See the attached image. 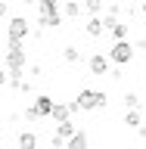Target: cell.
<instances>
[{
    "label": "cell",
    "mask_w": 146,
    "mask_h": 149,
    "mask_svg": "<svg viewBox=\"0 0 146 149\" xmlns=\"http://www.w3.org/2000/svg\"><path fill=\"white\" fill-rule=\"evenodd\" d=\"M25 65H28L25 40H9V44H6V72L9 74H22Z\"/></svg>",
    "instance_id": "cell-1"
},
{
    "label": "cell",
    "mask_w": 146,
    "mask_h": 149,
    "mask_svg": "<svg viewBox=\"0 0 146 149\" xmlns=\"http://www.w3.org/2000/svg\"><path fill=\"white\" fill-rule=\"evenodd\" d=\"M134 53H137L134 44H128V40H115L112 50H109V59L115 65H131V62H134Z\"/></svg>",
    "instance_id": "cell-2"
},
{
    "label": "cell",
    "mask_w": 146,
    "mask_h": 149,
    "mask_svg": "<svg viewBox=\"0 0 146 149\" xmlns=\"http://www.w3.org/2000/svg\"><path fill=\"white\" fill-rule=\"evenodd\" d=\"M78 102H81L84 112H93V109H106L109 96H106L103 90H81L78 93Z\"/></svg>",
    "instance_id": "cell-3"
},
{
    "label": "cell",
    "mask_w": 146,
    "mask_h": 149,
    "mask_svg": "<svg viewBox=\"0 0 146 149\" xmlns=\"http://www.w3.org/2000/svg\"><path fill=\"white\" fill-rule=\"evenodd\" d=\"M6 34H9V40H25V37L31 34V22H28L25 16H13L9 25H6Z\"/></svg>",
    "instance_id": "cell-4"
},
{
    "label": "cell",
    "mask_w": 146,
    "mask_h": 149,
    "mask_svg": "<svg viewBox=\"0 0 146 149\" xmlns=\"http://www.w3.org/2000/svg\"><path fill=\"white\" fill-rule=\"evenodd\" d=\"M109 56H103V53H93L90 59H87V68H90L93 74H109Z\"/></svg>",
    "instance_id": "cell-5"
},
{
    "label": "cell",
    "mask_w": 146,
    "mask_h": 149,
    "mask_svg": "<svg viewBox=\"0 0 146 149\" xmlns=\"http://www.w3.org/2000/svg\"><path fill=\"white\" fill-rule=\"evenodd\" d=\"M34 106H37V112H41L44 118H50V112H53V100H50L47 93H41V96H34Z\"/></svg>",
    "instance_id": "cell-6"
},
{
    "label": "cell",
    "mask_w": 146,
    "mask_h": 149,
    "mask_svg": "<svg viewBox=\"0 0 146 149\" xmlns=\"http://www.w3.org/2000/svg\"><path fill=\"white\" fill-rule=\"evenodd\" d=\"M87 143H90V137H87L84 130H75L72 137H68V149H84Z\"/></svg>",
    "instance_id": "cell-7"
},
{
    "label": "cell",
    "mask_w": 146,
    "mask_h": 149,
    "mask_svg": "<svg viewBox=\"0 0 146 149\" xmlns=\"http://www.w3.org/2000/svg\"><path fill=\"white\" fill-rule=\"evenodd\" d=\"M103 31H106V22H103L100 16H90V22H87V34H90V37H100Z\"/></svg>",
    "instance_id": "cell-8"
},
{
    "label": "cell",
    "mask_w": 146,
    "mask_h": 149,
    "mask_svg": "<svg viewBox=\"0 0 146 149\" xmlns=\"http://www.w3.org/2000/svg\"><path fill=\"white\" fill-rule=\"evenodd\" d=\"M50 118L53 121H65V118H72V112H68V102H53V112H50Z\"/></svg>",
    "instance_id": "cell-9"
},
{
    "label": "cell",
    "mask_w": 146,
    "mask_h": 149,
    "mask_svg": "<svg viewBox=\"0 0 146 149\" xmlns=\"http://www.w3.org/2000/svg\"><path fill=\"white\" fill-rule=\"evenodd\" d=\"M75 130H78V127L72 124V118H65V121H59V127H56V137H62L65 143H68V137H72Z\"/></svg>",
    "instance_id": "cell-10"
},
{
    "label": "cell",
    "mask_w": 146,
    "mask_h": 149,
    "mask_svg": "<svg viewBox=\"0 0 146 149\" xmlns=\"http://www.w3.org/2000/svg\"><path fill=\"white\" fill-rule=\"evenodd\" d=\"M124 124L137 130L140 124H143V115H140V109H128V112H124Z\"/></svg>",
    "instance_id": "cell-11"
},
{
    "label": "cell",
    "mask_w": 146,
    "mask_h": 149,
    "mask_svg": "<svg viewBox=\"0 0 146 149\" xmlns=\"http://www.w3.org/2000/svg\"><path fill=\"white\" fill-rule=\"evenodd\" d=\"M37 13L41 16H53V13H59V3L56 0H37Z\"/></svg>",
    "instance_id": "cell-12"
},
{
    "label": "cell",
    "mask_w": 146,
    "mask_h": 149,
    "mask_svg": "<svg viewBox=\"0 0 146 149\" xmlns=\"http://www.w3.org/2000/svg\"><path fill=\"white\" fill-rule=\"evenodd\" d=\"M128 31H131V25H124V22H115V25L109 28V34L115 37V40H128Z\"/></svg>",
    "instance_id": "cell-13"
},
{
    "label": "cell",
    "mask_w": 146,
    "mask_h": 149,
    "mask_svg": "<svg viewBox=\"0 0 146 149\" xmlns=\"http://www.w3.org/2000/svg\"><path fill=\"white\" fill-rule=\"evenodd\" d=\"M62 16H65V19H78V16H81V3H75V0H65Z\"/></svg>",
    "instance_id": "cell-14"
},
{
    "label": "cell",
    "mask_w": 146,
    "mask_h": 149,
    "mask_svg": "<svg viewBox=\"0 0 146 149\" xmlns=\"http://www.w3.org/2000/svg\"><path fill=\"white\" fill-rule=\"evenodd\" d=\"M19 146H22V149H34L37 146V137L31 134V130H22V134H19Z\"/></svg>",
    "instance_id": "cell-15"
},
{
    "label": "cell",
    "mask_w": 146,
    "mask_h": 149,
    "mask_svg": "<svg viewBox=\"0 0 146 149\" xmlns=\"http://www.w3.org/2000/svg\"><path fill=\"white\" fill-rule=\"evenodd\" d=\"M62 59L68 65H75L78 59H81V50H78V47H65V50H62Z\"/></svg>",
    "instance_id": "cell-16"
},
{
    "label": "cell",
    "mask_w": 146,
    "mask_h": 149,
    "mask_svg": "<svg viewBox=\"0 0 146 149\" xmlns=\"http://www.w3.org/2000/svg\"><path fill=\"white\" fill-rule=\"evenodd\" d=\"M41 25H44V28H59V25H62V16H59V13H53V16H41Z\"/></svg>",
    "instance_id": "cell-17"
},
{
    "label": "cell",
    "mask_w": 146,
    "mask_h": 149,
    "mask_svg": "<svg viewBox=\"0 0 146 149\" xmlns=\"http://www.w3.org/2000/svg\"><path fill=\"white\" fill-rule=\"evenodd\" d=\"M84 9H87L90 16H100V9H103V0H84Z\"/></svg>",
    "instance_id": "cell-18"
},
{
    "label": "cell",
    "mask_w": 146,
    "mask_h": 149,
    "mask_svg": "<svg viewBox=\"0 0 146 149\" xmlns=\"http://www.w3.org/2000/svg\"><path fill=\"white\" fill-rule=\"evenodd\" d=\"M41 118H44V115H41V112H37V106L31 102V106L25 109V121H41Z\"/></svg>",
    "instance_id": "cell-19"
},
{
    "label": "cell",
    "mask_w": 146,
    "mask_h": 149,
    "mask_svg": "<svg viewBox=\"0 0 146 149\" xmlns=\"http://www.w3.org/2000/svg\"><path fill=\"white\" fill-rule=\"evenodd\" d=\"M124 106L128 109H140V96L137 93H124Z\"/></svg>",
    "instance_id": "cell-20"
},
{
    "label": "cell",
    "mask_w": 146,
    "mask_h": 149,
    "mask_svg": "<svg viewBox=\"0 0 146 149\" xmlns=\"http://www.w3.org/2000/svg\"><path fill=\"white\" fill-rule=\"evenodd\" d=\"M6 84H9V72H6V68H0V87H6Z\"/></svg>",
    "instance_id": "cell-21"
},
{
    "label": "cell",
    "mask_w": 146,
    "mask_h": 149,
    "mask_svg": "<svg viewBox=\"0 0 146 149\" xmlns=\"http://www.w3.org/2000/svg\"><path fill=\"white\" fill-rule=\"evenodd\" d=\"M6 13H9V6H6V0H0V19L6 16Z\"/></svg>",
    "instance_id": "cell-22"
},
{
    "label": "cell",
    "mask_w": 146,
    "mask_h": 149,
    "mask_svg": "<svg viewBox=\"0 0 146 149\" xmlns=\"http://www.w3.org/2000/svg\"><path fill=\"white\" fill-rule=\"evenodd\" d=\"M140 13H143V16H146V0H143V3H140Z\"/></svg>",
    "instance_id": "cell-23"
},
{
    "label": "cell",
    "mask_w": 146,
    "mask_h": 149,
    "mask_svg": "<svg viewBox=\"0 0 146 149\" xmlns=\"http://www.w3.org/2000/svg\"><path fill=\"white\" fill-rule=\"evenodd\" d=\"M22 3H37V0H22Z\"/></svg>",
    "instance_id": "cell-24"
}]
</instances>
